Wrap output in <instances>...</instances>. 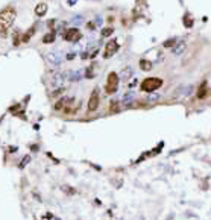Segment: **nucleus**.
<instances>
[{
  "mask_svg": "<svg viewBox=\"0 0 211 220\" xmlns=\"http://www.w3.org/2000/svg\"><path fill=\"white\" fill-rule=\"evenodd\" d=\"M15 19H17V11L14 6H6L5 9L0 11V37L2 38L8 35Z\"/></svg>",
  "mask_w": 211,
  "mask_h": 220,
  "instance_id": "f257e3e1",
  "label": "nucleus"
},
{
  "mask_svg": "<svg viewBox=\"0 0 211 220\" xmlns=\"http://www.w3.org/2000/svg\"><path fill=\"white\" fill-rule=\"evenodd\" d=\"M161 85H162V79H159V77H146V79L141 82V90L150 93V91L158 90Z\"/></svg>",
  "mask_w": 211,
  "mask_h": 220,
  "instance_id": "f03ea898",
  "label": "nucleus"
},
{
  "mask_svg": "<svg viewBox=\"0 0 211 220\" xmlns=\"http://www.w3.org/2000/svg\"><path fill=\"white\" fill-rule=\"evenodd\" d=\"M119 88V74L116 72H111L108 74V79H106V85H105V91L106 94H114Z\"/></svg>",
  "mask_w": 211,
  "mask_h": 220,
  "instance_id": "7ed1b4c3",
  "label": "nucleus"
},
{
  "mask_svg": "<svg viewBox=\"0 0 211 220\" xmlns=\"http://www.w3.org/2000/svg\"><path fill=\"white\" fill-rule=\"evenodd\" d=\"M99 102H100V99H99V91L94 90V91L91 93V96H90V100H88V112L97 111V108H99Z\"/></svg>",
  "mask_w": 211,
  "mask_h": 220,
  "instance_id": "20e7f679",
  "label": "nucleus"
},
{
  "mask_svg": "<svg viewBox=\"0 0 211 220\" xmlns=\"http://www.w3.org/2000/svg\"><path fill=\"white\" fill-rule=\"evenodd\" d=\"M62 38L65 39V41H78L79 38H81V32L76 29V27H70V29H67V31H64V34H62Z\"/></svg>",
  "mask_w": 211,
  "mask_h": 220,
  "instance_id": "39448f33",
  "label": "nucleus"
},
{
  "mask_svg": "<svg viewBox=\"0 0 211 220\" xmlns=\"http://www.w3.org/2000/svg\"><path fill=\"white\" fill-rule=\"evenodd\" d=\"M117 50H119V44H117L114 39H112V41H109V43L106 44V47H105L103 58H106V59H108V58H111V56H112L114 53H116V52H117Z\"/></svg>",
  "mask_w": 211,
  "mask_h": 220,
  "instance_id": "423d86ee",
  "label": "nucleus"
},
{
  "mask_svg": "<svg viewBox=\"0 0 211 220\" xmlns=\"http://www.w3.org/2000/svg\"><path fill=\"white\" fill-rule=\"evenodd\" d=\"M47 9H49L47 3H44V2L38 3V5L35 6V15H36V17H43V15H46Z\"/></svg>",
  "mask_w": 211,
  "mask_h": 220,
  "instance_id": "0eeeda50",
  "label": "nucleus"
},
{
  "mask_svg": "<svg viewBox=\"0 0 211 220\" xmlns=\"http://www.w3.org/2000/svg\"><path fill=\"white\" fill-rule=\"evenodd\" d=\"M208 94V88H207V82H202L199 90H197V99H205Z\"/></svg>",
  "mask_w": 211,
  "mask_h": 220,
  "instance_id": "6e6552de",
  "label": "nucleus"
},
{
  "mask_svg": "<svg viewBox=\"0 0 211 220\" xmlns=\"http://www.w3.org/2000/svg\"><path fill=\"white\" fill-rule=\"evenodd\" d=\"M55 37H56V35H55V32L50 31L49 34H46V35L43 37V43H44V44H50V43L55 41Z\"/></svg>",
  "mask_w": 211,
  "mask_h": 220,
  "instance_id": "1a4fd4ad",
  "label": "nucleus"
},
{
  "mask_svg": "<svg viewBox=\"0 0 211 220\" xmlns=\"http://www.w3.org/2000/svg\"><path fill=\"white\" fill-rule=\"evenodd\" d=\"M140 68L143 70V72H149V70L152 68L150 61H147V59H141L140 61Z\"/></svg>",
  "mask_w": 211,
  "mask_h": 220,
  "instance_id": "9d476101",
  "label": "nucleus"
},
{
  "mask_svg": "<svg viewBox=\"0 0 211 220\" xmlns=\"http://www.w3.org/2000/svg\"><path fill=\"white\" fill-rule=\"evenodd\" d=\"M34 34H35V27H31V29H29V31H27V32H26V34L21 37V43H27V41L32 38V35H34Z\"/></svg>",
  "mask_w": 211,
  "mask_h": 220,
  "instance_id": "9b49d317",
  "label": "nucleus"
},
{
  "mask_svg": "<svg viewBox=\"0 0 211 220\" xmlns=\"http://www.w3.org/2000/svg\"><path fill=\"white\" fill-rule=\"evenodd\" d=\"M65 102H67V99H59L56 103H55V106H53V110L55 111H61L64 110V106H65Z\"/></svg>",
  "mask_w": 211,
  "mask_h": 220,
  "instance_id": "f8f14e48",
  "label": "nucleus"
},
{
  "mask_svg": "<svg viewBox=\"0 0 211 220\" xmlns=\"http://www.w3.org/2000/svg\"><path fill=\"white\" fill-rule=\"evenodd\" d=\"M20 43H21V37H20V32L18 31H15L14 32V41H12V44L17 47V46H20Z\"/></svg>",
  "mask_w": 211,
  "mask_h": 220,
  "instance_id": "ddd939ff",
  "label": "nucleus"
},
{
  "mask_svg": "<svg viewBox=\"0 0 211 220\" xmlns=\"http://www.w3.org/2000/svg\"><path fill=\"white\" fill-rule=\"evenodd\" d=\"M111 34H114V27H105V29H102V37H109Z\"/></svg>",
  "mask_w": 211,
  "mask_h": 220,
  "instance_id": "4468645a",
  "label": "nucleus"
},
{
  "mask_svg": "<svg viewBox=\"0 0 211 220\" xmlns=\"http://www.w3.org/2000/svg\"><path fill=\"white\" fill-rule=\"evenodd\" d=\"M27 161H31V156H26V158H24V160L20 163V165H18V167H20V168H23V167L26 165V163H27Z\"/></svg>",
  "mask_w": 211,
  "mask_h": 220,
  "instance_id": "2eb2a0df",
  "label": "nucleus"
},
{
  "mask_svg": "<svg viewBox=\"0 0 211 220\" xmlns=\"http://www.w3.org/2000/svg\"><path fill=\"white\" fill-rule=\"evenodd\" d=\"M173 44H175V39H169V41L164 43V47H170V46H173Z\"/></svg>",
  "mask_w": 211,
  "mask_h": 220,
  "instance_id": "dca6fc26",
  "label": "nucleus"
},
{
  "mask_svg": "<svg viewBox=\"0 0 211 220\" xmlns=\"http://www.w3.org/2000/svg\"><path fill=\"white\" fill-rule=\"evenodd\" d=\"M47 24H49V27L52 29V26L55 24V21H53V20H49V23H47Z\"/></svg>",
  "mask_w": 211,
  "mask_h": 220,
  "instance_id": "f3484780",
  "label": "nucleus"
}]
</instances>
